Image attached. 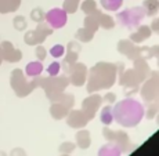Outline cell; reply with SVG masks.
Returning a JSON list of instances; mask_svg holds the SVG:
<instances>
[{
    "label": "cell",
    "mask_w": 159,
    "mask_h": 156,
    "mask_svg": "<svg viewBox=\"0 0 159 156\" xmlns=\"http://www.w3.org/2000/svg\"><path fill=\"white\" fill-rule=\"evenodd\" d=\"M144 106L134 98H125L118 101L112 108L114 120L122 127H136L144 118Z\"/></svg>",
    "instance_id": "obj_1"
},
{
    "label": "cell",
    "mask_w": 159,
    "mask_h": 156,
    "mask_svg": "<svg viewBox=\"0 0 159 156\" xmlns=\"http://www.w3.org/2000/svg\"><path fill=\"white\" fill-rule=\"evenodd\" d=\"M118 65L111 62H98L87 72V91L89 94L98 90H107L115 84Z\"/></svg>",
    "instance_id": "obj_2"
},
{
    "label": "cell",
    "mask_w": 159,
    "mask_h": 156,
    "mask_svg": "<svg viewBox=\"0 0 159 156\" xmlns=\"http://www.w3.org/2000/svg\"><path fill=\"white\" fill-rule=\"evenodd\" d=\"M39 82H40V78H33L28 80L25 78V73L21 69H14L11 72V76H10V84H11V88L14 90L15 96L20 97V98H24V97L29 96L33 90L39 86Z\"/></svg>",
    "instance_id": "obj_3"
},
{
    "label": "cell",
    "mask_w": 159,
    "mask_h": 156,
    "mask_svg": "<svg viewBox=\"0 0 159 156\" xmlns=\"http://www.w3.org/2000/svg\"><path fill=\"white\" fill-rule=\"evenodd\" d=\"M69 84V80L65 75L62 76H50V78H40L39 86L44 90L46 96L50 101L57 98L61 93H64L66 87Z\"/></svg>",
    "instance_id": "obj_4"
},
{
    "label": "cell",
    "mask_w": 159,
    "mask_h": 156,
    "mask_svg": "<svg viewBox=\"0 0 159 156\" xmlns=\"http://www.w3.org/2000/svg\"><path fill=\"white\" fill-rule=\"evenodd\" d=\"M144 17H145V13L143 7H131L116 14V21L122 26H125V28L134 29L139 25H141Z\"/></svg>",
    "instance_id": "obj_5"
},
{
    "label": "cell",
    "mask_w": 159,
    "mask_h": 156,
    "mask_svg": "<svg viewBox=\"0 0 159 156\" xmlns=\"http://www.w3.org/2000/svg\"><path fill=\"white\" fill-rule=\"evenodd\" d=\"M53 28H51L50 25H48L47 22H39L38 26H36V29L33 30H29V32H26L25 35H24V42L26 43L28 46H38V44H42L46 39H47V36L53 35Z\"/></svg>",
    "instance_id": "obj_6"
},
{
    "label": "cell",
    "mask_w": 159,
    "mask_h": 156,
    "mask_svg": "<svg viewBox=\"0 0 159 156\" xmlns=\"http://www.w3.org/2000/svg\"><path fill=\"white\" fill-rule=\"evenodd\" d=\"M66 78H68L69 83L76 86V87H80L86 83V79H87V66L82 62H78L76 61L75 64H72L71 66L68 68V71L65 72Z\"/></svg>",
    "instance_id": "obj_7"
},
{
    "label": "cell",
    "mask_w": 159,
    "mask_h": 156,
    "mask_svg": "<svg viewBox=\"0 0 159 156\" xmlns=\"http://www.w3.org/2000/svg\"><path fill=\"white\" fill-rule=\"evenodd\" d=\"M66 20H68V14L64 11V8H60V7L51 8L48 13L44 14V21L53 29L64 28L66 24Z\"/></svg>",
    "instance_id": "obj_8"
},
{
    "label": "cell",
    "mask_w": 159,
    "mask_h": 156,
    "mask_svg": "<svg viewBox=\"0 0 159 156\" xmlns=\"http://www.w3.org/2000/svg\"><path fill=\"white\" fill-rule=\"evenodd\" d=\"M159 96V83H158V73L154 72L152 78L148 79V82H145V84L141 88V97L147 104L152 102V101L158 100Z\"/></svg>",
    "instance_id": "obj_9"
},
{
    "label": "cell",
    "mask_w": 159,
    "mask_h": 156,
    "mask_svg": "<svg viewBox=\"0 0 159 156\" xmlns=\"http://www.w3.org/2000/svg\"><path fill=\"white\" fill-rule=\"evenodd\" d=\"M101 102H102V97L98 96V94H93V93L82 102V111L84 112V115L87 116L89 120L94 119V116L97 115V111L101 106Z\"/></svg>",
    "instance_id": "obj_10"
},
{
    "label": "cell",
    "mask_w": 159,
    "mask_h": 156,
    "mask_svg": "<svg viewBox=\"0 0 159 156\" xmlns=\"http://www.w3.org/2000/svg\"><path fill=\"white\" fill-rule=\"evenodd\" d=\"M80 51H82V46L78 42H69L68 48H66V57L64 58L62 64H61V71H64V72L68 71L69 66L78 61V56Z\"/></svg>",
    "instance_id": "obj_11"
},
{
    "label": "cell",
    "mask_w": 159,
    "mask_h": 156,
    "mask_svg": "<svg viewBox=\"0 0 159 156\" xmlns=\"http://www.w3.org/2000/svg\"><path fill=\"white\" fill-rule=\"evenodd\" d=\"M0 47H2V57L4 61H7V62H20L22 60V51L20 48H15L11 42L4 40L0 44Z\"/></svg>",
    "instance_id": "obj_12"
},
{
    "label": "cell",
    "mask_w": 159,
    "mask_h": 156,
    "mask_svg": "<svg viewBox=\"0 0 159 156\" xmlns=\"http://www.w3.org/2000/svg\"><path fill=\"white\" fill-rule=\"evenodd\" d=\"M141 82H144V80L140 78V75L134 71V69H127V71H125L120 75L119 83H120V86H123V87H126V88H139V86Z\"/></svg>",
    "instance_id": "obj_13"
},
{
    "label": "cell",
    "mask_w": 159,
    "mask_h": 156,
    "mask_svg": "<svg viewBox=\"0 0 159 156\" xmlns=\"http://www.w3.org/2000/svg\"><path fill=\"white\" fill-rule=\"evenodd\" d=\"M65 118H66V124L72 128H83L90 122L82 109L80 111H69Z\"/></svg>",
    "instance_id": "obj_14"
},
{
    "label": "cell",
    "mask_w": 159,
    "mask_h": 156,
    "mask_svg": "<svg viewBox=\"0 0 159 156\" xmlns=\"http://www.w3.org/2000/svg\"><path fill=\"white\" fill-rule=\"evenodd\" d=\"M118 51L123 56H126L129 60H136V58H140V47H136L133 42L130 40H120L118 43Z\"/></svg>",
    "instance_id": "obj_15"
},
{
    "label": "cell",
    "mask_w": 159,
    "mask_h": 156,
    "mask_svg": "<svg viewBox=\"0 0 159 156\" xmlns=\"http://www.w3.org/2000/svg\"><path fill=\"white\" fill-rule=\"evenodd\" d=\"M152 35L151 29H149V26L147 25H139L137 26V30H134V32L130 33V42L133 43H141L147 40V39H149Z\"/></svg>",
    "instance_id": "obj_16"
},
{
    "label": "cell",
    "mask_w": 159,
    "mask_h": 156,
    "mask_svg": "<svg viewBox=\"0 0 159 156\" xmlns=\"http://www.w3.org/2000/svg\"><path fill=\"white\" fill-rule=\"evenodd\" d=\"M71 111L69 108H66L65 105H62L61 102H51V106H50V115L53 116L56 120H61L64 119L68 112Z\"/></svg>",
    "instance_id": "obj_17"
},
{
    "label": "cell",
    "mask_w": 159,
    "mask_h": 156,
    "mask_svg": "<svg viewBox=\"0 0 159 156\" xmlns=\"http://www.w3.org/2000/svg\"><path fill=\"white\" fill-rule=\"evenodd\" d=\"M100 14H101V11L96 10L94 13L86 15V18H84V28L93 30L94 33L97 32V29L100 28Z\"/></svg>",
    "instance_id": "obj_18"
},
{
    "label": "cell",
    "mask_w": 159,
    "mask_h": 156,
    "mask_svg": "<svg viewBox=\"0 0 159 156\" xmlns=\"http://www.w3.org/2000/svg\"><path fill=\"white\" fill-rule=\"evenodd\" d=\"M42 72H43V65H42L40 61H32V62L26 64L25 66V75L29 79L39 78Z\"/></svg>",
    "instance_id": "obj_19"
},
{
    "label": "cell",
    "mask_w": 159,
    "mask_h": 156,
    "mask_svg": "<svg viewBox=\"0 0 159 156\" xmlns=\"http://www.w3.org/2000/svg\"><path fill=\"white\" fill-rule=\"evenodd\" d=\"M21 6V0H0V14L15 13Z\"/></svg>",
    "instance_id": "obj_20"
},
{
    "label": "cell",
    "mask_w": 159,
    "mask_h": 156,
    "mask_svg": "<svg viewBox=\"0 0 159 156\" xmlns=\"http://www.w3.org/2000/svg\"><path fill=\"white\" fill-rule=\"evenodd\" d=\"M114 142L116 145L119 146V149L123 152L129 151L130 149V141H129V137H127L126 133H123V131H115V140Z\"/></svg>",
    "instance_id": "obj_21"
},
{
    "label": "cell",
    "mask_w": 159,
    "mask_h": 156,
    "mask_svg": "<svg viewBox=\"0 0 159 156\" xmlns=\"http://www.w3.org/2000/svg\"><path fill=\"white\" fill-rule=\"evenodd\" d=\"M134 61V71H136L137 73L140 75V78L143 79V80H145L147 76H148L149 73V66L148 64H147V61L144 60V58H136Z\"/></svg>",
    "instance_id": "obj_22"
},
{
    "label": "cell",
    "mask_w": 159,
    "mask_h": 156,
    "mask_svg": "<svg viewBox=\"0 0 159 156\" xmlns=\"http://www.w3.org/2000/svg\"><path fill=\"white\" fill-rule=\"evenodd\" d=\"M76 144L82 149H87L91 144V137L87 130H79L76 133Z\"/></svg>",
    "instance_id": "obj_23"
},
{
    "label": "cell",
    "mask_w": 159,
    "mask_h": 156,
    "mask_svg": "<svg viewBox=\"0 0 159 156\" xmlns=\"http://www.w3.org/2000/svg\"><path fill=\"white\" fill-rule=\"evenodd\" d=\"M120 149L115 142H109L107 145H104L98 152V156H119L120 155Z\"/></svg>",
    "instance_id": "obj_24"
},
{
    "label": "cell",
    "mask_w": 159,
    "mask_h": 156,
    "mask_svg": "<svg viewBox=\"0 0 159 156\" xmlns=\"http://www.w3.org/2000/svg\"><path fill=\"white\" fill-rule=\"evenodd\" d=\"M143 8H144L145 15L154 17L159 10V2L158 0H144L143 2Z\"/></svg>",
    "instance_id": "obj_25"
},
{
    "label": "cell",
    "mask_w": 159,
    "mask_h": 156,
    "mask_svg": "<svg viewBox=\"0 0 159 156\" xmlns=\"http://www.w3.org/2000/svg\"><path fill=\"white\" fill-rule=\"evenodd\" d=\"M75 38H76V40H80L82 43H89L90 40H93V38H94V32L83 26V28H80V29L76 30Z\"/></svg>",
    "instance_id": "obj_26"
},
{
    "label": "cell",
    "mask_w": 159,
    "mask_h": 156,
    "mask_svg": "<svg viewBox=\"0 0 159 156\" xmlns=\"http://www.w3.org/2000/svg\"><path fill=\"white\" fill-rule=\"evenodd\" d=\"M100 120H101L102 124L105 126H109L114 122V116H112V106L107 105L101 109V114H100Z\"/></svg>",
    "instance_id": "obj_27"
},
{
    "label": "cell",
    "mask_w": 159,
    "mask_h": 156,
    "mask_svg": "<svg viewBox=\"0 0 159 156\" xmlns=\"http://www.w3.org/2000/svg\"><path fill=\"white\" fill-rule=\"evenodd\" d=\"M102 8L107 11H118L123 4V0H100Z\"/></svg>",
    "instance_id": "obj_28"
},
{
    "label": "cell",
    "mask_w": 159,
    "mask_h": 156,
    "mask_svg": "<svg viewBox=\"0 0 159 156\" xmlns=\"http://www.w3.org/2000/svg\"><path fill=\"white\" fill-rule=\"evenodd\" d=\"M79 4H80V0H64L62 8L66 14H75L79 8Z\"/></svg>",
    "instance_id": "obj_29"
},
{
    "label": "cell",
    "mask_w": 159,
    "mask_h": 156,
    "mask_svg": "<svg viewBox=\"0 0 159 156\" xmlns=\"http://www.w3.org/2000/svg\"><path fill=\"white\" fill-rule=\"evenodd\" d=\"M100 26L104 29H112L115 26V20L111 17V15H108V14H104L101 13L100 14Z\"/></svg>",
    "instance_id": "obj_30"
},
{
    "label": "cell",
    "mask_w": 159,
    "mask_h": 156,
    "mask_svg": "<svg viewBox=\"0 0 159 156\" xmlns=\"http://www.w3.org/2000/svg\"><path fill=\"white\" fill-rule=\"evenodd\" d=\"M82 8V11H83L86 15L94 13V11L97 10V3L94 2V0H84L82 4H79Z\"/></svg>",
    "instance_id": "obj_31"
},
{
    "label": "cell",
    "mask_w": 159,
    "mask_h": 156,
    "mask_svg": "<svg viewBox=\"0 0 159 156\" xmlns=\"http://www.w3.org/2000/svg\"><path fill=\"white\" fill-rule=\"evenodd\" d=\"M13 25L17 30H25L28 26V22H26V18L24 15H17L13 20Z\"/></svg>",
    "instance_id": "obj_32"
},
{
    "label": "cell",
    "mask_w": 159,
    "mask_h": 156,
    "mask_svg": "<svg viewBox=\"0 0 159 156\" xmlns=\"http://www.w3.org/2000/svg\"><path fill=\"white\" fill-rule=\"evenodd\" d=\"M44 11L42 10L40 7H36L32 10V13H30V18H32V21H35V22H43L44 21Z\"/></svg>",
    "instance_id": "obj_33"
},
{
    "label": "cell",
    "mask_w": 159,
    "mask_h": 156,
    "mask_svg": "<svg viewBox=\"0 0 159 156\" xmlns=\"http://www.w3.org/2000/svg\"><path fill=\"white\" fill-rule=\"evenodd\" d=\"M65 54V47L62 44H54L53 47L50 48V56L54 58H61Z\"/></svg>",
    "instance_id": "obj_34"
},
{
    "label": "cell",
    "mask_w": 159,
    "mask_h": 156,
    "mask_svg": "<svg viewBox=\"0 0 159 156\" xmlns=\"http://www.w3.org/2000/svg\"><path fill=\"white\" fill-rule=\"evenodd\" d=\"M147 105H148V112H147V118H148V119L155 118V115H157V112H158V100L152 101V102H148Z\"/></svg>",
    "instance_id": "obj_35"
},
{
    "label": "cell",
    "mask_w": 159,
    "mask_h": 156,
    "mask_svg": "<svg viewBox=\"0 0 159 156\" xmlns=\"http://www.w3.org/2000/svg\"><path fill=\"white\" fill-rule=\"evenodd\" d=\"M60 72H61V64L60 62H51L50 65H48V68H47V73H48V76H57V75H60Z\"/></svg>",
    "instance_id": "obj_36"
},
{
    "label": "cell",
    "mask_w": 159,
    "mask_h": 156,
    "mask_svg": "<svg viewBox=\"0 0 159 156\" xmlns=\"http://www.w3.org/2000/svg\"><path fill=\"white\" fill-rule=\"evenodd\" d=\"M35 54H36V57H38V60L42 62V61L47 57V50H46L43 46L38 44V47H36V50H35Z\"/></svg>",
    "instance_id": "obj_37"
},
{
    "label": "cell",
    "mask_w": 159,
    "mask_h": 156,
    "mask_svg": "<svg viewBox=\"0 0 159 156\" xmlns=\"http://www.w3.org/2000/svg\"><path fill=\"white\" fill-rule=\"evenodd\" d=\"M73 149H75V144H72V142H64L60 145V152H62L65 155L71 154Z\"/></svg>",
    "instance_id": "obj_38"
},
{
    "label": "cell",
    "mask_w": 159,
    "mask_h": 156,
    "mask_svg": "<svg viewBox=\"0 0 159 156\" xmlns=\"http://www.w3.org/2000/svg\"><path fill=\"white\" fill-rule=\"evenodd\" d=\"M102 136L105 137V138L108 140L109 142H114V140H115V131H112V130H109L108 127H105L102 130Z\"/></svg>",
    "instance_id": "obj_39"
},
{
    "label": "cell",
    "mask_w": 159,
    "mask_h": 156,
    "mask_svg": "<svg viewBox=\"0 0 159 156\" xmlns=\"http://www.w3.org/2000/svg\"><path fill=\"white\" fill-rule=\"evenodd\" d=\"M104 100L108 101L109 104H114L116 101V96L114 93H107V94H104Z\"/></svg>",
    "instance_id": "obj_40"
},
{
    "label": "cell",
    "mask_w": 159,
    "mask_h": 156,
    "mask_svg": "<svg viewBox=\"0 0 159 156\" xmlns=\"http://www.w3.org/2000/svg\"><path fill=\"white\" fill-rule=\"evenodd\" d=\"M149 29H151V32L158 33L159 32V20H154V22H152V25L149 26Z\"/></svg>",
    "instance_id": "obj_41"
},
{
    "label": "cell",
    "mask_w": 159,
    "mask_h": 156,
    "mask_svg": "<svg viewBox=\"0 0 159 156\" xmlns=\"http://www.w3.org/2000/svg\"><path fill=\"white\" fill-rule=\"evenodd\" d=\"M3 62V57H2V47H0V65H2Z\"/></svg>",
    "instance_id": "obj_42"
},
{
    "label": "cell",
    "mask_w": 159,
    "mask_h": 156,
    "mask_svg": "<svg viewBox=\"0 0 159 156\" xmlns=\"http://www.w3.org/2000/svg\"><path fill=\"white\" fill-rule=\"evenodd\" d=\"M62 156H68V155H65V154H64V155H62Z\"/></svg>",
    "instance_id": "obj_43"
}]
</instances>
